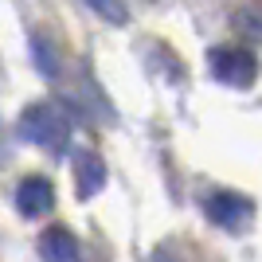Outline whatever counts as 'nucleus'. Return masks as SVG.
Here are the masks:
<instances>
[{
    "mask_svg": "<svg viewBox=\"0 0 262 262\" xmlns=\"http://www.w3.org/2000/svg\"><path fill=\"white\" fill-rule=\"evenodd\" d=\"M20 137L39 145V149H47V153H63L67 141H71V121L51 102H32L20 114Z\"/></svg>",
    "mask_w": 262,
    "mask_h": 262,
    "instance_id": "1",
    "label": "nucleus"
},
{
    "mask_svg": "<svg viewBox=\"0 0 262 262\" xmlns=\"http://www.w3.org/2000/svg\"><path fill=\"white\" fill-rule=\"evenodd\" d=\"M208 67H211V75H215V82H223V86H231V90H247V86H254V78H258V59H254L247 47H235V43L211 47Z\"/></svg>",
    "mask_w": 262,
    "mask_h": 262,
    "instance_id": "2",
    "label": "nucleus"
},
{
    "mask_svg": "<svg viewBox=\"0 0 262 262\" xmlns=\"http://www.w3.org/2000/svg\"><path fill=\"white\" fill-rule=\"evenodd\" d=\"M204 215L223 231H243L254 219V204H251V196H243V192H211V196L204 200Z\"/></svg>",
    "mask_w": 262,
    "mask_h": 262,
    "instance_id": "3",
    "label": "nucleus"
},
{
    "mask_svg": "<svg viewBox=\"0 0 262 262\" xmlns=\"http://www.w3.org/2000/svg\"><path fill=\"white\" fill-rule=\"evenodd\" d=\"M55 208V184L47 176H24L16 188V211L24 219H39Z\"/></svg>",
    "mask_w": 262,
    "mask_h": 262,
    "instance_id": "4",
    "label": "nucleus"
},
{
    "mask_svg": "<svg viewBox=\"0 0 262 262\" xmlns=\"http://www.w3.org/2000/svg\"><path fill=\"white\" fill-rule=\"evenodd\" d=\"M39 258L43 262H82V247L67 227H47L39 235Z\"/></svg>",
    "mask_w": 262,
    "mask_h": 262,
    "instance_id": "5",
    "label": "nucleus"
},
{
    "mask_svg": "<svg viewBox=\"0 0 262 262\" xmlns=\"http://www.w3.org/2000/svg\"><path fill=\"white\" fill-rule=\"evenodd\" d=\"M106 188V164H102L98 153H78L75 157V192L82 200L98 196Z\"/></svg>",
    "mask_w": 262,
    "mask_h": 262,
    "instance_id": "6",
    "label": "nucleus"
},
{
    "mask_svg": "<svg viewBox=\"0 0 262 262\" xmlns=\"http://www.w3.org/2000/svg\"><path fill=\"white\" fill-rule=\"evenodd\" d=\"M231 28H235L243 39L262 43V0H247V4H239V8L231 12Z\"/></svg>",
    "mask_w": 262,
    "mask_h": 262,
    "instance_id": "7",
    "label": "nucleus"
},
{
    "mask_svg": "<svg viewBox=\"0 0 262 262\" xmlns=\"http://www.w3.org/2000/svg\"><path fill=\"white\" fill-rule=\"evenodd\" d=\"M86 4L98 12L106 24H118V28H121V24H129V8H125V0H86Z\"/></svg>",
    "mask_w": 262,
    "mask_h": 262,
    "instance_id": "8",
    "label": "nucleus"
},
{
    "mask_svg": "<svg viewBox=\"0 0 262 262\" xmlns=\"http://www.w3.org/2000/svg\"><path fill=\"white\" fill-rule=\"evenodd\" d=\"M32 47H35V67H39L47 78H55V75H59V59H55V47L47 43V39H39V35L32 39Z\"/></svg>",
    "mask_w": 262,
    "mask_h": 262,
    "instance_id": "9",
    "label": "nucleus"
},
{
    "mask_svg": "<svg viewBox=\"0 0 262 262\" xmlns=\"http://www.w3.org/2000/svg\"><path fill=\"white\" fill-rule=\"evenodd\" d=\"M149 262H180V258H172V254H168V251H157V254H153V258H149Z\"/></svg>",
    "mask_w": 262,
    "mask_h": 262,
    "instance_id": "10",
    "label": "nucleus"
}]
</instances>
